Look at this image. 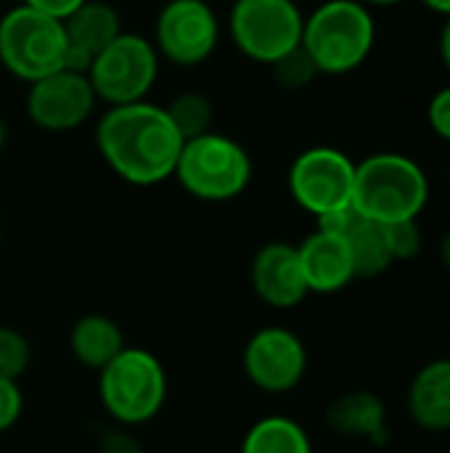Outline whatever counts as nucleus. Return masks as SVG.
<instances>
[{
    "mask_svg": "<svg viewBox=\"0 0 450 453\" xmlns=\"http://www.w3.org/2000/svg\"><path fill=\"white\" fill-rule=\"evenodd\" d=\"M249 284L257 300L273 311H292L310 295L297 247L289 242H268L255 252L249 265Z\"/></svg>",
    "mask_w": 450,
    "mask_h": 453,
    "instance_id": "nucleus-13",
    "label": "nucleus"
},
{
    "mask_svg": "<svg viewBox=\"0 0 450 453\" xmlns=\"http://www.w3.org/2000/svg\"><path fill=\"white\" fill-rule=\"evenodd\" d=\"M154 48L175 66L204 64L220 42V19L207 0H167L154 21Z\"/></svg>",
    "mask_w": 450,
    "mask_h": 453,
    "instance_id": "nucleus-10",
    "label": "nucleus"
},
{
    "mask_svg": "<svg viewBox=\"0 0 450 453\" xmlns=\"http://www.w3.org/2000/svg\"><path fill=\"white\" fill-rule=\"evenodd\" d=\"M125 334L119 324L103 313H88L74 321L69 332V350L74 361L85 369L101 372L125 350Z\"/></svg>",
    "mask_w": 450,
    "mask_h": 453,
    "instance_id": "nucleus-18",
    "label": "nucleus"
},
{
    "mask_svg": "<svg viewBox=\"0 0 450 453\" xmlns=\"http://www.w3.org/2000/svg\"><path fill=\"white\" fill-rule=\"evenodd\" d=\"M345 239H347L358 279L382 276L395 265L390 239H387V228L382 223H374V220H366V218L355 215V220L347 228Z\"/></svg>",
    "mask_w": 450,
    "mask_h": 453,
    "instance_id": "nucleus-19",
    "label": "nucleus"
},
{
    "mask_svg": "<svg viewBox=\"0 0 450 453\" xmlns=\"http://www.w3.org/2000/svg\"><path fill=\"white\" fill-rule=\"evenodd\" d=\"M427 125L440 141L450 143V85L440 88L430 98V104H427Z\"/></svg>",
    "mask_w": 450,
    "mask_h": 453,
    "instance_id": "nucleus-26",
    "label": "nucleus"
},
{
    "mask_svg": "<svg viewBox=\"0 0 450 453\" xmlns=\"http://www.w3.org/2000/svg\"><path fill=\"white\" fill-rule=\"evenodd\" d=\"M88 80L98 101L125 106L146 101L159 77V53L138 32H122L88 66Z\"/></svg>",
    "mask_w": 450,
    "mask_h": 453,
    "instance_id": "nucleus-8",
    "label": "nucleus"
},
{
    "mask_svg": "<svg viewBox=\"0 0 450 453\" xmlns=\"http://www.w3.org/2000/svg\"><path fill=\"white\" fill-rule=\"evenodd\" d=\"M440 260H443L446 271H448V273H450V228H448V231H446L443 242H440Z\"/></svg>",
    "mask_w": 450,
    "mask_h": 453,
    "instance_id": "nucleus-31",
    "label": "nucleus"
},
{
    "mask_svg": "<svg viewBox=\"0 0 450 453\" xmlns=\"http://www.w3.org/2000/svg\"><path fill=\"white\" fill-rule=\"evenodd\" d=\"M167 372L146 348H125L98 372V401L119 427L149 425L167 403Z\"/></svg>",
    "mask_w": 450,
    "mask_h": 453,
    "instance_id": "nucleus-4",
    "label": "nucleus"
},
{
    "mask_svg": "<svg viewBox=\"0 0 450 453\" xmlns=\"http://www.w3.org/2000/svg\"><path fill=\"white\" fill-rule=\"evenodd\" d=\"M326 427L339 438L363 441L371 446H385L390 441L387 406L371 390H350L337 395L326 406Z\"/></svg>",
    "mask_w": 450,
    "mask_h": 453,
    "instance_id": "nucleus-16",
    "label": "nucleus"
},
{
    "mask_svg": "<svg viewBox=\"0 0 450 453\" xmlns=\"http://www.w3.org/2000/svg\"><path fill=\"white\" fill-rule=\"evenodd\" d=\"M448 186H450V165H448Z\"/></svg>",
    "mask_w": 450,
    "mask_h": 453,
    "instance_id": "nucleus-34",
    "label": "nucleus"
},
{
    "mask_svg": "<svg viewBox=\"0 0 450 453\" xmlns=\"http://www.w3.org/2000/svg\"><path fill=\"white\" fill-rule=\"evenodd\" d=\"M239 453H316L308 430L289 417H265L257 419L244 441Z\"/></svg>",
    "mask_w": 450,
    "mask_h": 453,
    "instance_id": "nucleus-20",
    "label": "nucleus"
},
{
    "mask_svg": "<svg viewBox=\"0 0 450 453\" xmlns=\"http://www.w3.org/2000/svg\"><path fill=\"white\" fill-rule=\"evenodd\" d=\"M95 93L85 72L58 69L27 88V117L45 133H72L95 111Z\"/></svg>",
    "mask_w": 450,
    "mask_h": 453,
    "instance_id": "nucleus-12",
    "label": "nucleus"
},
{
    "mask_svg": "<svg viewBox=\"0 0 450 453\" xmlns=\"http://www.w3.org/2000/svg\"><path fill=\"white\" fill-rule=\"evenodd\" d=\"M183 135L164 106L151 101L109 106L95 125L103 165L130 186H159L175 175Z\"/></svg>",
    "mask_w": 450,
    "mask_h": 453,
    "instance_id": "nucleus-1",
    "label": "nucleus"
},
{
    "mask_svg": "<svg viewBox=\"0 0 450 453\" xmlns=\"http://www.w3.org/2000/svg\"><path fill=\"white\" fill-rule=\"evenodd\" d=\"M363 3L366 8H395V5H403L406 0H358Z\"/></svg>",
    "mask_w": 450,
    "mask_h": 453,
    "instance_id": "nucleus-32",
    "label": "nucleus"
},
{
    "mask_svg": "<svg viewBox=\"0 0 450 453\" xmlns=\"http://www.w3.org/2000/svg\"><path fill=\"white\" fill-rule=\"evenodd\" d=\"M24 5H29V8H34V11H42V13H48V16H53V19H66L74 8H80L85 0H21Z\"/></svg>",
    "mask_w": 450,
    "mask_h": 453,
    "instance_id": "nucleus-28",
    "label": "nucleus"
},
{
    "mask_svg": "<svg viewBox=\"0 0 450 453\" xmlns=\"http://www.w3.org/2000/svg\"><path fill=\"white\" fill-rule=\"evenodd\" d=\"M0 64L21 82H37L66 66L64 21L29 5H16L0 19Z\"/></svg>",
    "mask_w": 450,
    "mask_h": 453,
    "instance_id": "nucleus-6",
    "label": "nucleus"
},
{
    "mask_svg": "<svg viewBox=\"0 0 450 453\" xmlns=\"http://www.w3.org/2000/svg\"><path fill=\"white\" fill-rule=\"evenodd\" d=\"M302 24L294 0H233L228 13V35L239 53L265 66L300 48Z\"/></svg>",
    "mask_w": 450,
    "mask_h": 453,
    "instance_id": "nucleus-7",
    "label": "nucleus"
},
{
    "mask_svg": "<svg viewBox=\"0 0 450 453\" xmlns=\"http://www.w3.org/2000/svg\"><path fill=\"white\" fill-rule=\"evenodd\" d=\"M424 8H430L432 13H438V16H450V0H419Z\"/></svg>",
    "mask_w": 450,
    "mask_h": 453,
    "instance_id": "nucleus-30",
    "label": "nucleus"
},
{
    "mask_svg": "<svg viewBox=\"0 0 450 453\" xmlns=\"http://www.w3.org/2000/svg\"><path fill=\"white\" fill-rule=\"evenodd\" d=\"M32 364V345L24 332L0 324V377L19 382Z\"/></svg>",
    "mask_w": 450,
    "mask_h": 453,
    "instance_id": "nucleus-22",
    "label": "nucleus"
},
{
    "mask_svg": "<svg viewBox=\"0 0 450 453\" xmlns=\"http://www.w3.org/2000/svg\"><path fill=\"white\" fill-rule=\"evenodd\" d=\"M385 228H387V239H390V250H393L395 263H406V260L419 257V252L424 247V234H422L419 220H400V223H393Z\"/></svg>",
    "mask_w": 450,
    "mask_h": 453,
    "instance_id": "nucleus-24",
    "label": "nucleus"
},
{
    "mask_svg": "<svg viewBox=\"0 0 450 453\" xmlns=\"http://www.w3.org/2000/svg\"><path fill=\"white\" fill-rule=\"evenodd\" d=\"M24 414V395L19 390V382L0 377V435L8 433Z\"/></svg>",
    "mask_w": 450,
    "mask_h": 453,
    "instance_id": "nucleus-25",
    "label": "nucleus"
},
{
    "mask_svg": "<svg viewBox=\"0 0 450 453\" xmlns=\"http://www.w3.org/2000/svg\"><path fill=\"white\" fill-rule=\"evenodd\" d=\"M5 141H8V125H5V119L0 114V151L5 149Z\"/></svg>",
    "mask_w": 450,
    "mask_h": 453,
    "instance_id": "nucleus-33",
    "label": "nucleus"
},
{
    "mask_svg": "<svg viewBox=\"0 0 450 453\" xmlns=\"http://www.w3.org/2000/svg\"><path fill=\"white\" fill-rule=\"evenodd\" d=\"M66 32V69L88 72L93 58L122 35V19L114 5L103 0H85L64 19Z\"/></svg>",
    "mask_w": 450,
    "mask_h": 453,
    "instance_id": "nucleus-15",
    "label": "nucleus"
},
{
    "mask_svg": "<svg viewBox=\"0 0 450 453\" xmlns=\"http://www.w3.org/2000/svg\"><path fill=\"white\" fill-rule=\"evenodd\" d=\"M286 186L294 204L318 220L329 212L353 207L355 162L334 146H310L294 157Z\"/></svg>",
    "mask_w": 450,
    "mask_h": 453,
    "instance_id": "nucleus-9",
    "label": "nucleus"
},
{
    "mask_svg": "<svg viewBox=\"0 0 450 453\" xmlns=\"http://www.w3.org/2000/svg\"><path fill=\"white\" fill-rule=\"evenodd\" d=\"M438 53H440V61H443L446 72L450 74V16L443 19L440 35H438Z\"/></svg>",
    "mask_w": 450,
    "mask_h": 453,
    "instance_id": "nucleus-29",
    "label": "nucleus"
},
{
    "mask_svg": "<svg viewBox=\"0 0 450 453\" xmlns=\"http://www.w3.org/2000/svg\"><path fill=\"white\" fill-rule=\"evenodd\" d=\"M0 3H5V0H0Z\"/></svg>",
    "mask_w": 450,
    "mask_h": 453,
    "instance_id": "nucleus-35",
    "label": "nucleus"
},
{
    "mask_svg": "<svg viewBox=\"0 0 450 453\" xmlns=\"http://www.w3.org/2000/svg\"><path fill=\"white\" fill-rule=\"evenodd\" d=\"M164 109H167L172 125L178 127V133L183 135V141L204 135V133L212 130L215 109H212V101L204 93H199V90L178 93Z\"/></svg>",
    "mask_w": 450,
    "mask_h": 453,
    "instance_id": "nucleus-21",
    "label": "nucleus"
},
{
    "mask_svg": "<svg viewBox=\"0 0 450 453\" xmlns=\"http://www.w3.org/2000/svg\"><path fill=\"white\" fill-rule=\"evenodd\" d=\"M297 255L310 295H337L358 279L347 239L339 234L316 228L297 244Z\"/></svg>",
    "mask_w": 450,
    "mask_h": 453,
    "instance_id": "nucleus-14",
    "label": "nucleus"
},
{
    "mask_svg": "<svg viewBox=\"0 0 450 453\" xmlns=\"http://www.w3.org/2000/svg\"><path fill=\"white\" fill-rule=\"evenodd\" d=\"M430 202L424 167L400 151H377L355 162L353 210L374 223L419 220Z\"/></svg>",
    "mask_w": 450,
    "mask_h": 453,
    "instance_id": "nucleus-2",
    "label": "nucleus"
},
{
    "mask_svg": "<svg viewBox=\"0 0 450 453\" xmlns=\"http://www.w3.org/2000/svg\"><path fill=\"white\" fill-rule=\"evenodd\" d=\"M98 453H143L141 443L127 430H111L101 438Z\"/></svg>",
    "mask_w": 450,
    "mask_h": 453,
    "instance_id": "nucleus-27",
    "label": "nucleus"
},
{
    "mask_svg": "<svg viewBox=\"0 0 450 453\" xmlns=\"http://www.w3.org/2000/svg\"><path fill=\"white\" fill-rule=\"evenodd\" d=\"M244 374L260 393L284 395L302 385L308 374V348L286 326H263L244 345Z\"/></svg>",
    "mask_w": 450,
    "mask_h": 453,
    "instance_id": "nucleus-11",
    "label": "nucleus"
},
{
    "mask_svg": "<svg viewBox=\"0 0 450 453\" xmlns=\"http://www.w3.org/2000/svg\"><path fill=\"white\" fill-rule=\"evenodd\" d=\"M300 45L318 74H350L369 61L377 45L374 13L358 0H326L305 16Z\"/></svg>",
    "mask_w": 450,
    "mask_h": 453,
    "instance_id": "nucleus-3",
    "label": "nucleus"
},
{
    "mask_svg": "<svg viewBox=\"0 0 450 453\" xmlns=\"http://www.w3.org/2000/svg\"><path fill=\"white\" fill-rule=\"evenodd\" d=\"M406 411L424 433H450V358H435L414 374Z\"/></svg>",
    "mask_w": 450,
    "mask_h": 453,
    "instance_id": "nucleus-17",
    "label": "nucleus"
},
{
    "mask_svg": "<svg viewBox=\"0 0 450 453\" xmlns=\"http://www.w3.org/2000/svg\"><path fill=\"white\" fill-rule=\"evenodd\" d=\"M252 173L249 151L236 138L210 130L183 143L172 178L188 196L220 204L239 199L249 188Z\"/></svg>",
    "mask_w": 450,
    "mask_h": 453,
    "instance_id": "nucleus-5",
    "label": "nucleus"
},
{
    "mask_svg": "<svg viewBox=\"0 0 450 453\" xmlns=\"http://www.w3.org/2000/svg\"><path fill=\"white\" fill-rule=\"evenodd\" d=\"M271 72H273L276 85L284 90H305L316 82V77H321L310 56L302 50V45L281 56L276 64H271Z\"/></svg>",
    "mask_w": 450,
    "mask_h": 453,
    "instance_id": "nucleus-23",
    "label": "nucleus"
}]
</instances>
